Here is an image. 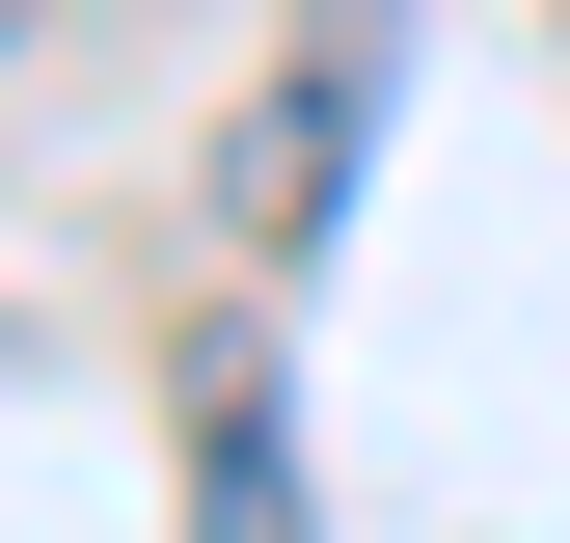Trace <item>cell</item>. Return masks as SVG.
Wrapping results in <instances>:
<instances>
[{
    "label": "cell",
    "instance_id": "1",
    "mask_svg": "<svg viewBox=\"0 0 570 543\" xmlns=\"http://www.w3.org/2000/svg\"><path fill=\"white\" fill-rule=\"evenodd\" d=\"M353 136H381V28H326L299 82H245V136H218V218H245V245H326V218H353Z\"/></svg>",
    "mask_w": 570,
    "mask_h": 543
},
{
    "label": "cell",
    "instance_id": "2",
    "mask_svg": "<svg viewBox=\"0 0 570 543\" xmlns=\"http://www.w3.org/2000/svg\"><path fill=\"white\" fill-rule=\"evenodd\" d=\"M190 543H326V490H299V407H272V354H190Z\"/></svg>",
    "mask_w": 570,
    "mask_h": 543
},
{
    "label": "cell",
    "instance_id": "3",
    "mask_svg": "<svg viewBox=\"0 0 570 543\" xmlns=\"http://www.w3.org/2000/svg\"><path fill=\"white\" fill-rule=\"evenodd\" d=\"M0 55H28V0H0Z\"/></svg>",
    "mask_w": 570,
    "mask_h": 543
}]
</instances>
